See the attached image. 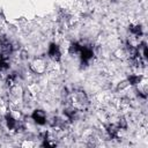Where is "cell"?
<instances>
[{"instance_id": "7a4b0ae2", "label": "cell", "mask_w": 148, "mask_h": 148, "mask_svg": "<svg viewBox=\"0 0 148 148\" xmlns=\"http://www.w3.org/2000/svg\"><path fill=\"white\" fill-rule=\"evenodd\" d=\"M49 54H50V57H51L52 59L58 60V59L60 58V51H59L58 45L51 44V45H50V49H49Z\"/></svg>"}, {"instance_id": "6da1fadb", "label": "cell", "mask_w": 148, "mask_h": 148, "mask_svg": "<svg viewBox=\"0 0 148 148\" xmlns=\"http://www.w3.org/2000/svg\"><path fill=\"white\" fill-rule=\"evenodd\" d=\"M32 119H34L37 124H40V125L45 124V121H46L45 113H44L43 111H40V110H36V111L32 113Z\"/></svg>"}, {"instance_id": "3957f363", "label": "cell", "mask_w": 148, "mask_h": 148, "mask_svg": "<svg viewBox=\"0 0 148 148\" xmlns=\"http://www.w3.org/2000/svg\"><path fill=\"white\" fill-rule=\"evenodd\" d=\"M7 125H8V127L12 130V128H14V127H15V125H16V120H15L14 118H12V117H8V116H7Z\"/></svg>"}, {"instance_id": "5b68a950", "label": "cell", "mask_w": 148, "mask_h": 148, "mask_svg": "<svg viewBox=\"0 0 148 148\" xmlns=\"http://www.w3.org/2000/svg\"><path fill=\"white\" fill-rule=\"evenodd\" d=\"M139 81H140V77H139V76H131V77H130V82H131L132 84H136Z\"/></svg>"}, {"instance_id": "277c9868", "label": "cell", "mask_w": 148, "mask_h": 148, "mask_svg": "<svg viewBox=\"0 0 148 148\" xmlns=\"http://www.w3.org/2000/svg\"><path fill=\"white\" fill-rule=\"evenodd\" d=\"M131 32L132 34H134L135 36H140L142 32H141V28L139 27V25H136V27H131Z\"/></svg>"}]
</instances>
